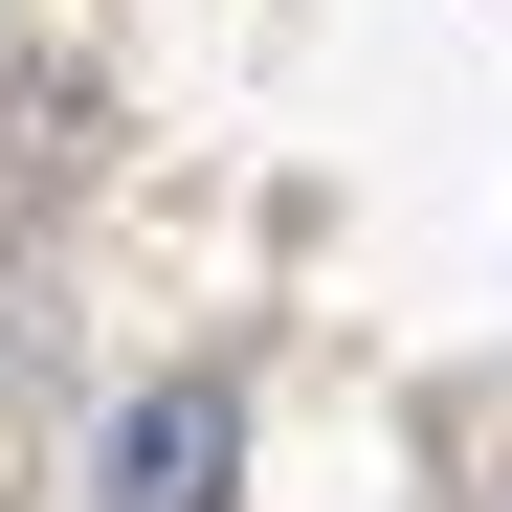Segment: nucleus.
<instances>
[{
	"mask_svg": "<svg viewBox=\"0 0 512 512\" xmlns=\"http://www.w3.org/2000/svg\"><path fill=\"white\" fill-rule=\"evenodd\" d=\"M223 468H245V401L223 379H156L112 423V512H223Z\"/></svg>",
	"mask_w": 512,
	"mask_h": 512,
	"instance_id": "f257e3e1",
	"label": "nucleus"
}]
</instances>
